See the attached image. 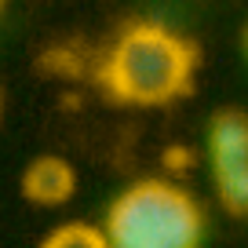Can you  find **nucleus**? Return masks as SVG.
Wrapping results in <instances>:
<instances>
[{
  "label": "nucleus",
  "mask_w": 248,
  "mask_h": 248,
  "mask_svg": "<svg viewBox=\"0 0 248 248\" xmlns=\"http://www.w3.org/2000/svg\"><path fill=\"white\" fill-rule=\"evenodd\" d=\"M197 51L179 33L157 22L124 30L102 59V84L117 102L164 106L190 92Z\"/></svg>",
  "instance_id": "nucleus-1"
},
{
  "label": "nucleus",
  "mask_w": 248,
  "mask_h": 248,
  "mask_svg": "<svg viewBox=\"0 0 248 248\" xmlns=\"http://www.w3.org/2000/svg\"><path fill=\"white\" fill-rule=\"evenodd\" d=\"M40 248H109V237L102 226L95 223H84V219H70V223H59L44 241Z\"/></svg>",
  "instance_id": "nucleus-5"
},
{
  "label": "nucleus",
  "mask_w": 248,
  "mask_h": 248,
  "mask_svg": "<svg viewBox=\"0 0 248 248\" xmlns=\"http://www.w3.org/2000/svg\"><path fill=\"white\" fill-rule=\"evenodd\" d=\"M77 190V171H73L70 161L62 157H37V161L26 164L22 171V194L26 201L40 204V208H59L66 204Z\"/></svg>",
  "instance_id": "nucleus-4"
},
{
  "label": "nucleus",
  "mask_w": 248,
  "mask_h": 248,
  "mask_svg": "<svg viewBox=\"0 0 248 248\" xmlns=\"http://www.w3.org/2000/svg\"><path fill=\"white\" fill-rule=\"evenodd\" d=\"M102 230L109 248H201L204 212L168 179H139L113 197Z\"/></svg>",
  "instance_id": "nucleus-2"
},
{
  "label": "nucleus",
  "mask_w": 248,
  "mask_h": 248,
  "mask_svg": "<svg viewBox=\"0 0 248 248\" xmlns=\"http://www.w3.org/2000/svg\"><path fill=\"white\" fill-rule=\"evenodd\" d=\"M0 8H4V0H0Z\"/></svg>",
  "instance_id": "nucleus-7"
},
{
  "label": "nucleus",
  "mask_w": 248,
  "mask_h": 248,
  "mask_svg": "<svg viewBox=\"0 0 248 248\" xmlns=\"http://www.w3.org/2000/svg\"><path fill=\"white\" fill-rule=\"evenodd\" d=\"M204 150L219 204L233 216H248V113H216L204 128Z\"/></svg>",
  "instance_id": "nucleus-3"
},
{
  "label": "nucleus",
  "mask_w": 248,
  "mask_h": 248,
  "mask_svg": "<svg viewBox=\"0 0 248 248\" xmlns=\"http://www.w3.org/2000/svg\"><path fill=\"white\" fill-rule=\"evenodd\" d=\"M245 55H248V30H245Z\"/></svg>",
  "instance_id": "nucleus-6"
}]
</instances>
